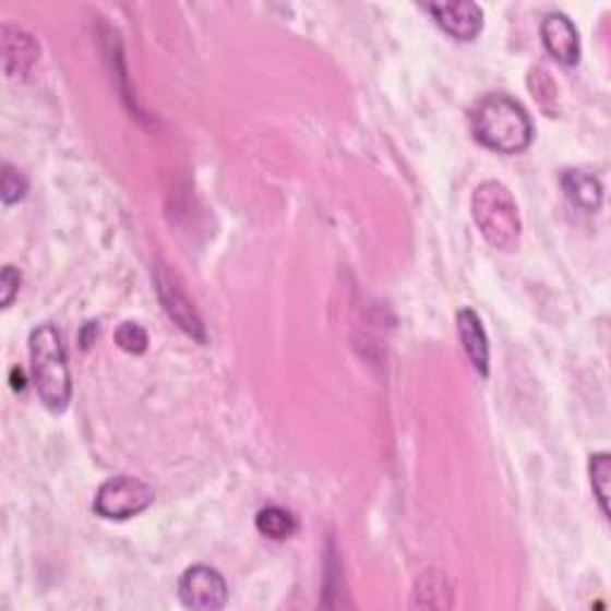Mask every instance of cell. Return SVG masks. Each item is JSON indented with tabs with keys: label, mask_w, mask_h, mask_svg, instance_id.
Masks as SVG:
<instances>
[{
	"label": "cell",
	"mask_w": 611,
	"mask_h": 611,
	"mask_svg": "<svg viewBox=\"0 0 611 611\" xmlns=\"http://www.w3.org/2000/svg\"><path fill=\"white\" fill-rule=\"evenodd\" d=\"M470 130L482 146L496 153H520L532 144V122L518 100L504 94L480 98L470 110Z\"/></svg>",
	"instance_id": "cell-1"
},
{
	"label": "cell",
	"mask_w": 611,
	"mask_h": 611,
	"mask_svg": "<svg viewBox=\"0 0 611 611\" xmlns=\"http://www.w3.org/2000/svg\"><path fill=\"white\" fill-rule=\"evenodd\" d=\"M29 359L38 397H41L48 411L62 414L72 399V378L65 347H62L60 333L53 323H44L32 330Z\"/></svg>",
	"instance_id": "cell-2"
},
{
	"label": "cell",
	"mask_w": 611,
	"mask_h": 611,
	"mask_svg": "<svg viewBox=\"0 0 611 611\" xmlns=\"http://www.w3.org/2000/svg\"><path fill=\"white\" fill-rule=\"evenodd\" d=\"M470 215L488 244L500 251H514L520 239V213L516 199L502 182L488 180L470 196Z\"/></svg>",
	"instance_id": "cell-3"
},
{
	"label": "cell",
	"mask_w": 611,
	"mask_h": 611,
	"mask_svg": "<svg viewBox=\"0 0 611 611\" xmlns=\"http://www.w3.org/2000/svg\"><path fill=\"white\" fill-rule=\"evenodd\" d=\"M156 500V492L144 480L132 476H118L106 480L98 488L94 500V512L108 520H127L146 508Z\"/></svg>",
	"instance_id": "cell-4"
},
{
	"label": "cell",
	"mask_w": 611,
	"mask_h": 611,
	"mask_svg": "<svg viewBox=\"0 0 611 611\" xmlns=\"http://www.w3.org/2000/svg\"><path fill=\"white\" fill-rule=\"evenodd\" d=\"M156 289L165 313L172 318L177 327H180L182 333H187L191 339H196L199 344H206V327H203L201 315L196 313L194 303H191L187 291L180 285V279L175 277V273L168 265L156 267Z\"/></svg>",
	"instance_id": "cell-5"
},
{
	"label": "cell",
	"mask_w": 611,
	"mask_h": 611,
	"mask_svg": "<svg viewBox=\"0 0 611 611\" xmlns=\"http://www.w3.org/2000/svg\"><path fill=\"white\" fill-rule=\"evenodd\" d=\"M177 592H180V600L189 609L199 611H215L223 609L227 604V583L223 578V573L206 564L189 566L180 583H177Z\"/></svg>",
	"instance_id": "cell-6"
},
{
	"label": "cell",
	"mask_w": 611,
	"mask_h": 611,
	"mask_svg": "<svg viewBox=\"0 0 611 611\" xmlns=\"http://www.w3.org/2000/svg\"><path fill=\"white\" fill-rule=\"evenodd\" d=\"M540 36L542 44L556 62L562 65H578L580 60V38L578 29L573 27V22L564 12H550L540 22Z\"/></svg>",
	"instance_id": "cell-7"
},
{
	"label": "cell",
	"mask_w": 611,
	"mask_h": 611,
	"mask_svg": "<svg viewBox=\"0 0 611 611\" xmlns=\"http://www.w3.org/2000/svg\"><path fill=\"white\" fill-rule=\"evenodd\" d=\"M440 27L458 41H474L482 29V8L468 0H458V3H430L426 5Z\"/></svg>",
	"instance_id": "cell-8"
},
{
	"label": "cell",
	"mask_w": 611,
	"mask_h": 611,
	"mask_svg": "<svg viewBox=\"0 0 611 611\" xmlns=\"http://www.w3.org/2000/svg\"><path fill=\"white\" fill-rule=\"evenodd\" d=\"M38 53H41V48H38L32 34L3 24V68L8 76H15V80L27 76L38 60Z\"/></svg>",
	"instance_id": "cell-9"
},
{
	"label": "cell",
	"mask_w": 611,
	"mask_h": 611,
	"mask_svg": "<svg viewBox=\"0 0 611 611\" xmlns=\"http://www.w3.org/2000/svg\"><path fill=\"white\" fill-rule=\"evenodd\" d=\"M456 333L464 344L468 361L474 363V368L482 378H486L490 373V344L486 327H482L476 311L462 309L456 313Z\"/></svg>",
	"instance_id": "cell-10"
},
{
	"label": "cell",
	"mask_w": 611,
	"mask_h": 611,
	"mask_svg": "<svg viewBox=\"0 0 611 611\" xmlns=\"http://www.w3.org/2000/svg\"><path fill=\"white\" fill-rule=\"evenodd\" d=\"M566 199L585 213H597L602 206V184L595 175L585 170H566L562 175Z\"/></svg>",
	"instance_id": "cell-11"
},
{
	"label": "cell",
	"mask_w": 611,
	"mask_h": 611,
	"mask_svg": "<svg viewBox=\"0 0 611 611\" xmlns=\"http://www.w3.org/2000/svg\"><path fill=\"white\" fill-rule=\"evenodd\" d=\"M454 590L442 571L428 568L420 573L414 588V604L423 609H450L454 604Z\"/></svg>",
	"instance_id": "cell-12"
},
{
	"label": "cell",
	"mask_w": 611,
	"mask_h": 611,
	"mask_svg": "<svg viewBox=\"0 0 611 611\" xmlns=\"http://www.w3.org/2000/svg\"><path fill=\"white\" fill-rule=\"evenodd\" d=\"M299 524L283 506H265L256 516V530L271 540H287L297 532Z\"/></svg>",
	"instance_id": "cell-13"
},
{
	"label": "cell",
	"mask_w": 611,
	"mask_h": 611,
	"mask_svg": "<svg viewBox=\"0 0 611 611\" xmlns=\"http://www.w3.org/2000/svg\"><path fill=\"white\" fill-rule=\"evenodd\" d=\"M609 476H611V466H609V454H592L590 456V486L592 492L597 496V504H600L602 514L609 518Z\"/></svg>",
	"instance_id": "cell-14"
},
{
	"label": "cell",
	"mask_w": 611,
	"mask_h": 611,
	"mask_svg": "<svg viewBox=\"0 0 611 611\" xmlns=\"http://www.w3.org/2000/svg\"><path fill=\"white\" fill-rule=\"evenodd\" d=\"M115 344L127 354H144L148 349V333L139 323L127 321L115 330Z\"/></svg>",
	"instance_id": "cell-15"
},
{
	"label": "cell",
	"mask_w": 611,
	"mask_h": 611,
	"mask_svg": "<svg viewBox=\"0 0 611 611\" xmlns=\"http://www.w3.org/2000/svg\"><path fill=\"white\" fill-rule=\"evenodd\" d=\"M0 194H3V203L5 206H12L27 194V180L12 168V165H5L3 168V182H0Z\"/></svg>",
	"instance_id": "cell-16"
},
{
	"label": "cell",
	"mask_w": 611,
	"mask_h": 611,
	"mask_svg": "<svg viewBox=\"0 0 611 611\" xmlns=\"http://www.w3.org/2000/svg\"><path fill=\"white\" fill-rule=\"evenodd\" d=\"M20 283H22V277L15 267L5 265L3 277H0V299H3V309H8L12 299H15V295L20 291Z\"/></svg>",
	"instance_id": "cell-17"
},
{
	"label": "cell",
	"mask_w": 611,
	"mask_h": 611,
	"mask_svg": "<svg viewBox=\"0 0 611 611\" xmlns=\"http://www.w3.org/2000/svg\"><path fill=\"white\" fill-rule=\"evenodd\" d=\"M12 390H24L22 368H12Z\"/></svg>",
	"instance_id": "cell-18"
}]
</instances>
